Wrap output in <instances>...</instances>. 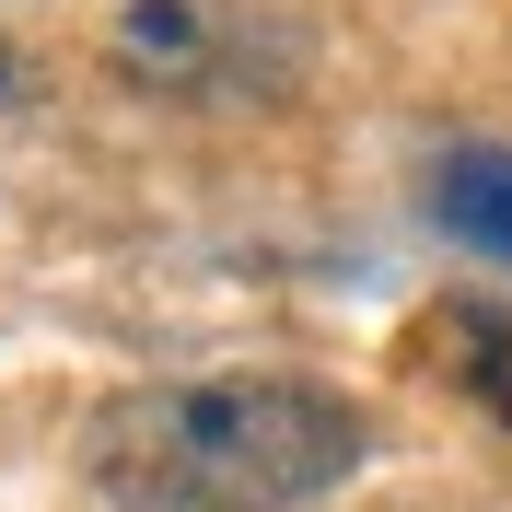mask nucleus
Instances as JSON below:
<instances>
[{
	"mask_svg": "<svg viewBox=\"0 0 512 512\" xmlns=\"http://www.w3.org/2000/svg\"><path fill=\"white\" fill-rule=\"evenodd\" d=\"M431 222L478 245L489 268H512V140H454L431 163Z\"/></svg>",
	"mask_w": 512,
	"mask_h": 512,
	"instance_id": "nucleus-2",
	"label": "nucleus"
},
{
	"mask_svg": "<svg viewBox=\"0 0 512 512\" xmlns=\"http://www.w3.org/2000/svg\"><path fill=\"white\" fill-rule=\"evenodd\" d=\"M454 350H478V373H466V396H478L489 419H512V315H443Z\"/></svg>",
	"mask_w": 512,
	"mask_h": 512,
	"instance_id": "nucleus-3",
	"label": "nucleus"
},
{
	"mask_svg": "<svg viewBox=\"0 0 512 512\" xmlns=\"http://www.w3.org/2000/svg\"><path fill=\"white\" fill-rule=\"evenodd\" d=\"M373 419L303 373L128 384L82 419V489L105 512H303L361 478Z\"/></svg>",
	"mask_w": 512,
	"mask_h": 512,
	"instance_id": "nucleus-1",
	"label": "nucleus"
}]
</instances>
